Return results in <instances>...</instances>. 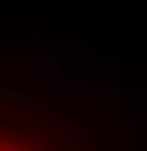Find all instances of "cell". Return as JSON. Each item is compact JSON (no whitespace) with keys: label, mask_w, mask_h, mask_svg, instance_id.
Returning a JSON list of instances; mask_svg holds the SVG:
<instances>
[{"label":"cell","mask_w":147,"mask_h":151,"mask_svg":"<svg viewBox=\"0 0 147 151\" xmlns=\"http://www.w3.org/2000/svg\"><path fill=\"white\" fill-rule=\"evenodd\" d=\"M0 151H45V147H42V144H30V140H19L15 132L0 129Z\"/></svg>","instance_id":"1"}]
</instances>
